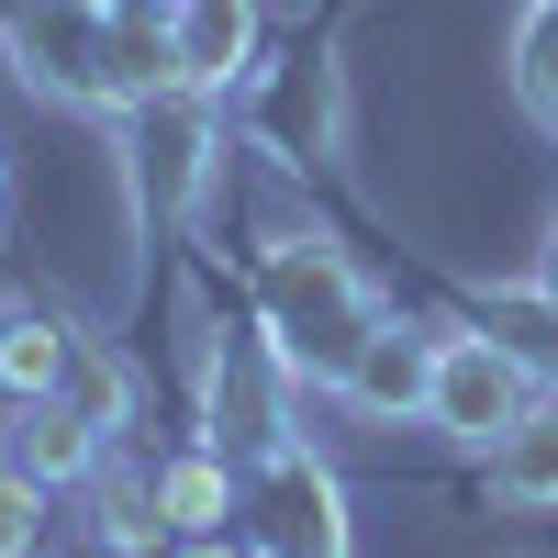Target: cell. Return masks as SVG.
<instances>
[{"label": "cell", "mask_w": 558, "mask_h": 558, "mask_svg": "<svg viewBox=\"0 0 558 558\" xmlns=\"http://www.w3.org/2000/svg\"><path fill=\"white\" fill-rule=\"evenodd\" d=\"M0 45H12L34 101H68V112H134L157 89H179L168 78V23H134L112 0H12Z\"/></svg>", "instance_id": "6da1fadb"}, {"label": "cell", "mask_w": 558, "mask_h": 558, "mask_svg": "<svg viewBox=\"0 0 558 558\" xmlns=\"http://www.w3.org/2000/svg\"><path fill=\"white\" fill-rule=\"evenodd\" d=\"M368 324H380V302H368V279H357L336 246H313V235L257 246V347H279V368L336 380Z\"/></svg>", "instance_id": "7a4b0ae2"}, {"label": "cell", "mask_w": 558, "mask_h": 558, "mask_svg": "<svg viewBox=\"0 0 558 558\" xmlns=\"http://www.w3.org/2000/svg\"><path fill=\"white\" fill-rule=\"evenodd\" d=\"M536 357L502 347V336H436V391H425V425L458 436V447H492L536 413Z\"/></svg>", "instance_id": "3957f363"}, {"label": "cell", "mask_w": 558, "mask_h": 558, "mask_svg": "<svg viewBox=\"0 0 558 558\" xmlns=\"http://www.w3.org/2000/svg\"><path fill=\"white\" fill-rule=\"evenodd\" d=\"M246 514H257V558H347V492H336V470H313L302 447L257 458Z\"/></svg>", "instance_id": "277c9868"}, {"label": "cell", "mask_w": 558, "mask_h": 558, "mask_svg": "<svg viewBox=\"0 0 558 558\" xmlns=\"http://www.w3.org/2000/svg\"><path fill=\"white\" fill-rule=\"evenodd\" d=\"M324 391H336L347 413H368V425H425V391H436V336H413V324H368V336L347 347V368H336V380H324Z\"/></svg>", "instance_id": "5b68a950"}, {"label": "cell", "mask_w": 558, "mask_h": 558, "mask_svg": "<svg viewBox=\"0 0 558 558\" xmlns=\"http://www.w3.org/2000/svg\"><path fill=\"white\" fill-rule=\"evenodd\" d=\"M168 78L191 101L246 89L257 78V0H168Z\"/></svg>", "instance_id": "8992f818"}, {"label": "cell", "mask_w": 558, "mask_h": 558, "mask_svg": "<svg viewBox=\"0 0 558 558\" xmlns=\"http://www.w3.org/2000/svg\"><path fill=\"white\" fill-rule=\"evenodd\" d=\"M146 514L168 536H223V514H246V481H235V458L223 447H191V458H168V470L146 481Z\"/></svg>", "instance_id": "52a82bcc"}, {"label": "cell", "mask_w": 558, "mask_h": 558, "mask_svg": "<svg viewBox=\"0 0 558 558\" xmlns=\"http://www.w3.org/2000/svg\"><path fill=\"white\" fill-rule=\"evenodd\" d=\"M68 368H78L68 313H45V302H0V402H45V391H68Z\"/></svg>", "instance_id": "ba28073f"}, {"label": "cell", "mask_w": 558, "mask_h": 558, "mask_svg": "<svg viewBox=\"0 0 558 558\" xmlns=\"http://www.w3.org/2000/svg\"><path fill=\"white\" fill-rule=\"evenodd\" d=\"M12 458L23 470L57 492V481H78L89 458H101V425H89V413L68 402V391H45V402H12Z\"/></svg>", "instance_id": "9c48e42d"}, {"label": "cell", "mask_w": 558, "mask_h": 558, "mask_svg": "<svg viewBox=\"0 0 558 558\" xmlns=\"http://www.w3.org/2000/svg\"><path fill=\"white\" fill-rule=\"evenodd\" d=\"M492 492L514 502V514H547L558 502V402H536L514 436H492Z\"/></svg>", "instance_id": "30bf717a"}, {"label": "cell", "mask_w": 558, "mask_h": 558, "mask_svg": "<svg viewBox=\"0 0 558 558\" xmlns=\"http://www.w3.org/2000/svg\"><path fill=\"white\" fill-rule=\"evenodd\" d=\"M257 123L279 134V157H324V134H336V78H324L313 57H302V68H279V78H268V101H257Z\"/></svg>", "instance_id": "8fae6325"}, {"label": "cell", "mask_w": 558, "mask_h": 558, "mask_svg": "<svg viewBox=\"0 0 558 558\" xmlns=\"http://www.w3.org/2000/svg\"><path fill=\"white\" fill-rule=\"evenodd\" d=\"M514 101L536 123H558V0H525L514 12Z\"/></svg>", "instance_id": "7c38bea8"}, {"label": "cell", "mask_w": 558, "mask_h": 558, "mask_svg": "<svg viewBox=\"0 0 558 558\" xmlns=\"http://www.w3.org/2000/svg\"><path fill=\"white\" fill-rule=\"evenodd\" d=\"M45 547V481L23 458H0V558H34Z\"/></svg>", "instance_id": "4fadbf2b"}, {"label": "cell", "mask_w": 558, "mask_h": 558, "mask_svg": "<svg viewBox=\"0 0 558 558\" xmlns=\"http://www.w3.org/2000/svg\"><path fill=\"white\" fill-rule=\"evenodd\" d=\"M68 402H78V413H89V425H101V436H112V425H123V368L78 347V368H68Z\"/></svg>", "instance_id": "5bb4252c"}, {"label": "cell", "mask_w": 558, "mask_h": 558, "mask_svg": "<svg viewBox=\"0 0 558 558\" xmlns=\"http://www.w3.org/2000/svg\"><path fill=\"white\" fill-rule=\"evenodd\" d=\"M157 558H246V547H235V536H168Z\"/></svg>", "instance_id": "9a60e30c"}, {"label": "cell", "mask_w": 558, "mask_h": 558, "mask_svg": "<svg viewBox=\"0 0 558 558\" xmlns=\"http://www.w3.org/2000/svg\"><path fill=\"white\" fill-rule=\"evenodd\" d=\"M536 302L558 313V235H547V257H536Z\"/></svg>", "instance_id": "2e32d148"}, {"label": "cell", "mask_w": 558, "mask_h": 558, "mask_svg": "<svg viewBox=\"0 0 558 558\" xmlns=\"http://www.w3.org/2000/svg\"><path fill=\"white\" fill-rule=\"evenodd\" d=\"M112 12H134V23H168V0H112Z\"/></svg>", "instance_id": "e0dca14e"}, {"label": "cell", "mask_w": 558, "mask_h": 558, "mask_svg": "<svg viewBox=\"0 0 558 558\" xmlns=\"http://www.w3.org/2000/svg\"><path fill=\"white\" fill-rule=\"evenodd\" d=\"M0 202H12V168H0Z\"/></svg>", "instance_id": "ac0fdd59"}, {"label": "cell", "mask_w": 558, "mask_h": 558, "mask_svg": "<svg viewBox=\"0 0 558 558\" xmlns=\"http://www.w3.org/2000/svg\"><path fill=\"white\" fill-rule=\"evenodd\" d=\"M34 558H45V547H34Z\"/></svg>", "instance_id": "d6986e66"}]
</instances>
